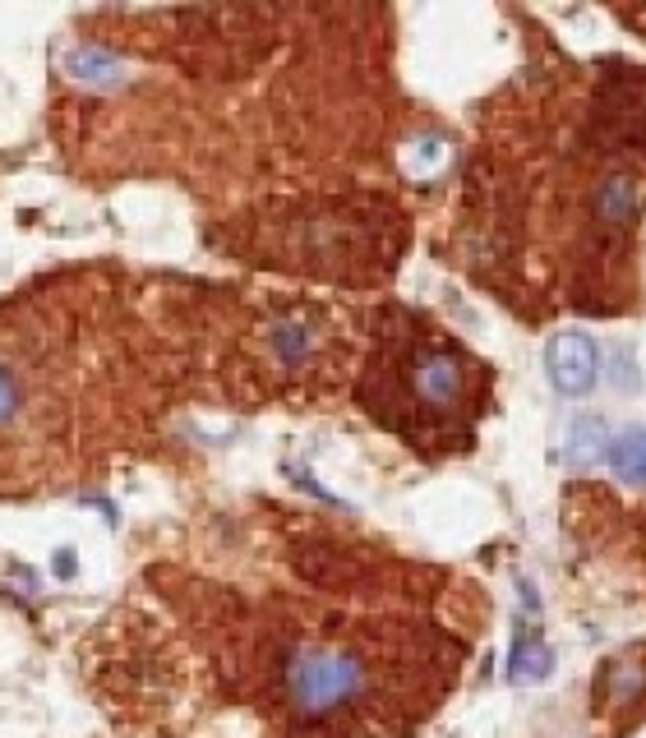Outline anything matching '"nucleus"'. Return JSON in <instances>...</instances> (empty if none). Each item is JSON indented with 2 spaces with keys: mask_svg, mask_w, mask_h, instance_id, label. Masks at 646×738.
Returning <instances> with one entry per match:
<instances>
[{
  "mask_svg": "<svg viewBox=\"0 0 646 738\" xmlns=\"http://www.w3.org/2000/svg\"><path fill=\"white\" fill-rule=\"evenodd\" d=\"M370 688V665L347 646L310 642L287 660V702L305 720L337 715L342 706L360 702Z\"/></svg>",
  "mask_w": 646,
  "mask_h": 738,
  "instance_id": "f257e3e1",
  "label": "nucleus"
},
{
  "mask_svg": "<svg viewBox=\"0 0 646 738\" xmlns=\"http://www.w3.org/2000/svg\"><path fill=\"white\" fill-rule=\"evenodd\" d=\"M411 393L434 411H453L467 397V365L448 346H420L411 356Z\"/></svg>",
  "mask_w": 646,
  "mask_h": 738,
  "instance_id": "f03ea898",
  "label": "nucleus"
},
{
  "mask_svg": "<svg viewBox=\"0 0 646 738\" xmlns=\"http://www.w3.org/2000/svg\"><path fill=\"white\" fill-rule=\"evenodd\" d=\"M545 369L559 397H587L600 379V356L587 333H554L545 346Z\"/></svg>",
  "mask_w": 646,
  "mask_h": 738,
  "instance_id": "7ed1b4c3",
  "label": "nucleus"
},
{
  "mask_svg": "<svg viewBox=\"0 0 646 738\" xmlns=\"http://www.w3.org/2000/svg\"><path fill=\"white\" fill-rule=\"evenodd\" d=\"M550 674H554V651L545 646L540 628H531V619H522L513 637V651H508V683L531 688V683H545Z\"/></svg>",
  "mask_w": 646,
  "mask_h": 738,
  "instance_id": "20e7f679",
  "label": "nucleus"
},
{
  "mask_svg": "<svg viewBox=\"0 0 646 738\" xmlns=\"http://www.w3.org/2000/svg\"><path fill=\"white\" fill-rule=\"evenodd\" d=\"M600 457H610V425H605V416L573 420V429H568V462L591 466Z\"/></svg>",
  "mask_w": 646,
  "mask_h": 738,
  "instance_id": "39448f33",
  "label": "nucleus"
},
{
  "mask_svg": "<svg viewBox=\"0 0 646 738\" xmlns=\"http://www.w3.org/2000/svg\"><path fill=\"white\" fill-rule=\"evenodd\" d=\"M314 342H319V333H314V323L305 314H287V319L273 323V351L282 365H300L314 351Z\"/></svg>",
  "mask_w": 646,
  "mask_h": 738,
  "instance_id": "423d86ee",
  "label": "nucleus"
},
{
  "mask_svg": "<svg viewBox=\"0 0 646 738\" xmlns=\"http://www.w3.org/2000/svg\"><path fill=\"white\" fill-rule=\"evenodd\" d=\"M610 466L614 476L628 480V485H646V429H628V434L614 439Z\"/></svg>",
  "mask_w": 646,
  "mask_h": 738,
  "instance_id": "0eeeda50",
  "label": "nucleus"
},
{
  "mask_svg": "<svg viewBox=\"0 0 646 738\" xmlns=\"http://www.w3.org/2000/svg\"><path fill=\"white\" fill-rule=\"evenodd\" d=\"M70 70H79V79H88V84H111V79L120 74V65L107 56V51L84 47V51H74L70 56Z\"/></svg>",
  "mask_w": 646,
  "mask_h": 738,
  "instance_id": "6e6552de",
  "label": "nucleus"
}]
</instances>
